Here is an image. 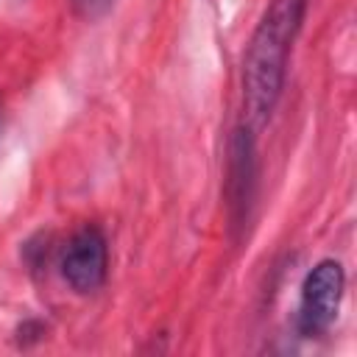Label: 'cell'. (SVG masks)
Here are the masks:
<instances>
[{"label":"cell","instance_id":"6da1fadb","mask_svg":"<svg viewBox=\"0 0 357 357\" xmlns=\"http://www.w3.org/2000/svg\"><path fill=\"white\" fill-rule=\"evenodd\" d=\"M307 6L310 0H271L251 33L243 56V112L251 131L271 120L282 98L287 56L304 25Z\"/></svg>","mask_w":357,"mask_h":357},{"label":"cell","instance_id":"277c9868","mask_svg":"<svg viewBox=\"0 0 357 357\" xmlns=\"http://www.w3.org/2000/svg\"><path fill=\"white\" fill-rule=\"evenodd\" d=\"M257 159H254V131L243 123L229 139V167H226V206L231 226H243L254 198Z\"/></svg>","mask_w":357,"mask_h":357},{"label":"cell","instance_id":"7a4b0ae2","mask_svg":"<svg viewBox=\"0 0 357 357\" xmlns=\"http://www.w3.org/2000/svg\"><path fill=\"white\" fill-rule=\"evenodd\" d=\"M346 290V271L337 259H321L301 282L298 298V332L304 337H315L332 326L337 318L340 301Z\"/></svg>","mask_w":357,"mask_h":357},{"label":"cell","instance_id":"3957f363","mask_svg":"<svg viewBox=\"0 0 357 357\" xmlns=\"http://www.w3.org/2000/svg\"><path fill=\"white\" fill-rule=\"evenodd\" d=\"M61 276L75 293H95L109 273V243L106 234L86 223L81 226L61 251Z\"/></svg>","mask_w":357,"mask_h":357},{"label":"cell","instance_id":"5b68a950","mask_svg":"<svg viewBox=\"0 0 357 357\" xmlns=\"http://www.w3.org/2000/svg\"><path fill=\"white\" fill-rule=\"evenodd\" d=\"M112 6H114V0H70L73 14L81 17V20H86V22H95L103 14H109Z\"/></svg>","mask_w":357,"mask_h":357}]
</instances>
